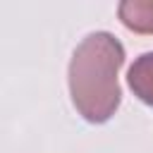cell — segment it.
Returning <instances> with one entry per match:
<instances>
[{
	"mask_svg": "<svg viewBox=\"0 0 153 153\" xmlns=\"http://www.w3.org/2000/svg\"><path fill=\"white\" fill-rule=\"evenodd\" d=\"M122 65L124 45L110 31H93L76 45L69 60L67 81L72 103L86 122L103 124L117 112L122 103L117 81Z\"/></svg>",
	"mask_w": 153,
	"mask_h": 153,
	"instance_id": "6da1fadb",
	"label": "cell"
},
{
	"mask_svg": "<svg viewBox=\"0 0 153 153\" xmlns=\"http://www.w3.org/2000/svg\"><path fill=\"white\" fill-rule=\"evenodd\" d=\"M127 84L141 103L153 108V53H143L134 60L127 72Z\"/></svg>",
	"mask_w": 153,
	"mask_h": 153,
	"instance_id": "7a4b0ae2",
	"label": "cell"
},
{
	"mask_svg": "<svg viewBox=\"0 0 153 153\" xmlns=\"http://www.w3.org/2000/svg\"><path fill=\"white\" fill-rule=\"evenodd\" d=\"M120 22L136 33H153V0H124L117 5Z\"/></svg>",
	"mask_w": 153,
	"mask_h": 153,
	"instance_id": "3957f363",
	"label": "cell"
}]
</instances>
